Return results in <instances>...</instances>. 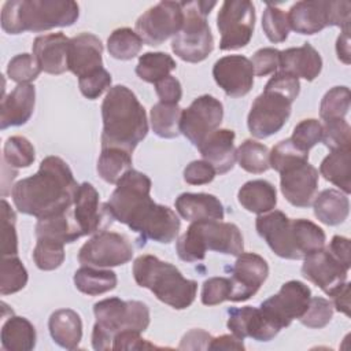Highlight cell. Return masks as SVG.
Instances as JSON below:
<instances>
[{"mask_svg": "<svg viewBox=\"0 0 351 351\" xmlns=\"http://www.w3.org/2000/svg\"><path fill=\"white\" fill-rule=\"evenodd\" d=\"M151 185L147 174L130 169L117 182L106 208L111 219L138 233L143 245L147 240L169 244L178 236L181 221L170 207L151 199Z\"/></svg>", "mask_w": 351, "mask_h": 351, "instance_id": "obj_1", "label": "cell"}, {"mask_svg": "<svg viewBox=\"0 0 351 351\" xmlns=\"http://www.w3.org/2000/svg\"><path fill=\"white\" fill-rule=\"evenodd\" d=\"M78 186L69 165L49 155L41 160L36 174L12 186L11 197L19 213L40 219L71 208Z\"/></svg>", "mask_w": 351, "mask_h": 351, "instance_id": "obj_2", "label": "cell"}, {"mask_svg": "<svg viewBox=\"0 0 351 351\" xmlns=\"http://www.w3.org/2000/svg\"><path fill=\"white\" fill-rule=\"evenodd\" d=\"M101 148L117 147L132 154L148 133L145 110L125 85L108 89L101 103Z\"/></svg>", "mask_w": 351, "mask_h": 351, "instance_id": "obj_3", "label": "cell"}, {"mask_svg": "<svg viewBox=\"0 0 351 351\" xmlns=\"http://www.w3.org/2000/svg\"><path fill=\"white\" fill-rule=\"evenodd\" d=\"M258 234L270 250L284 259H304L325 247V232L310 219H291L280 210L258 215L255 221Z\"/></svg>", "mask_w": 351, "mask_h": 351, "instance_id": "obj_4", "label": "cell"}, {"mask_svg": "<svg viewBox=\"0 0 351 351\" xmlns=\"http://www.w3.org/2000/svg\"><path fill=\"white\" fill-rule=\"evenodd\" d=\"M80 7L73 0H10L1 8V27L8 34L45 32L77 22Z\"/></svg>", "mask_w": 351, "mask_h": 351, "instance_id": "obj_5", "label": "cell"}, {"mask_svg": "<svg viewBox=\"0 0 351 351\" xmlns=\"http://www.w3.org/2000/svg\"><path fill=\"white\" fill-rule=\"evenodd\" d=\"M133 277L137 285L149 289L160 302L176 310L188 308L195 302L197 282L185 278L174 265L155 255L136 258Z\"/></svg>", "mask_w": 351, "mask_h": 351, "instance_id": "obj_6", "label": "cell"}, {"mask_svg": "<svg viewBox=\"0 0 351 351\" xmlns=\"http://www.w3.org/2000/svg\"><path fill=\"white\" fill-rule=\"evenodd\" d=\"M176 250L184 262L203 261L207 250L239 256L244 252V240L237 225L232 222L195 221L180 236Z\"/></svg>", "mask_w": 351, "mask_h": 351, "instance_id": "obj_7", "label": "cell"}, {"mask_svg": "<svg viewBox=\"0 0 351 351\" xmlns=\"http://www.w3.org/2000/svg\"><path fill=\"white\" fill-rule=\"evenodd\" d=\"M96 322L92 330L95 350H111L117 333L128 329L144 332L149 325V308L138 300L107 298L93 306Z\"/></svg>", "mask_w": 351, "mask_h": 351, "instance_id": "obj_8", "label": "cell"}, {"mask_svg": "<svg viewBox=\"0 0 351 351\" xmlns=\"http://www.w3.org/2000/svg\"><path fill=\"white\" fill-rule=\"evenodd\" d=\"M217 1H181L184 23L171 40L173 52L189 63L203 62L214 49V37L207 22V15Z\"/></svg>", "mask_w": 351, "mask_h": 351, "instance_id": "obj_9", "label": "cell"}, {"mask_svg": "<svg viewBox=\"0 0 351 351\" xmlns=\"http://www.w3.org/2000/svg\"><path fill=\"white\" fill-rule=\"evenodd\" d=\"M221 33L219 49L233 51L244 48L254 34L255 7L248 0H226L217 15Z\"/></svg>", "mask_w": 351, "mask_h": 351, "instance_id": "obj_10", "label": "cell"}, {"mask_svg": "<svg viewBox=\"0 0 351 351\" xmlns=\"http://www.w3.org/2000/svg\"><path fill=\"white\" fill-rule=\"evenodd\" d=\"M292 103L293 100L285 95L265 86L248 112L250 133L255 138H267L280 132L291 115Z\"/></svg>", "mask_w": 351, "mask_h": 351, "instance_id": "obj_11", "label": "cell"}, {"mask_svg": "<svg viewBox=\"0 0 351 351\" xmlns=\"http://www.w3.org/2000/svg\"><path fill=\"white\" fill-rule=\"evenodd\" d=\"M184 12L180 1H159L136 21V33L144 44L156 47L180 33Z\"/></svg>", "mask_w": 351, "mask_h": 351, "instance_id": "obj_12", "label": "cell"}, {"mask_svg": "<svg viewBox=\"0 0 351 351\" xmlns=\"http://www.w3.org/2000/svg\"><path fill=\"white\" fill-rule=\"evenodd\" d=\"M133 245L129 239L117 232L101 230L89 239L78 251L82 266L114 267L132 261Z\"/></svg>", "mask_w": 351, "mask_h": 351, "instance_id": "obj_13", "label": "cell"}, {"mask_svg": "<svg viewBox=\"0 0 351 351\" xmlns=\"http://www.w3.org/2000/svg\"><path fill=\"white\" fill-rule=\"evenodd\" d=\"M223 118L222 103L211 95L196 97L189 107L184 108L180 119V133H182L195 147L214 133Z\"/></svg>", "mask_w": 351, "mask_h": 351, "instance_id": "obj_14", "label": "cell"}, {"mask_svg": "<svg viewBox=\"0 0 351 351\" xmlns=\"http://www.w3.org/2000/svg\"><path fill=\"white\" fill-rule=\"evenodd\" d=\"M311 298V289L302 281L291 280L284 282L280 291L263 300L259 308L280 329L291 325L293 319H299L307 310Z\"/></svg>", "mask_w": 351, "mask_h": 351, "instance_id": "obj_15", "label": "cell"}, {"mask_svg": "<svg viewBox=\"0 0 351 351\" xmlns=\"http://www.w3.org/2000/svg\"><path fill=\"white\" fill-rule=\"evenodd\" d=\"M280 188L284 197L295 207L306 208L313 204L318 191V170L308 159L285 165L280 171Z\"/></svg>", "mask_w": 351, "mask_h": 351, "instance_id": "obj_16", "label": "cell"}, {"mask_svg": "<svg viewBox=\"0 0 351 351\" xmlns=\"http://www.w3.org/2000/svg\"><path fill=\"white\" fill-rule=\"evenodd\" d=\"M232 293L229 300L244 302L252 298L269 276L267 262L258 254L241 252L230 269Z\"/></svg>", "mask_w": 351, "mask_h": 351, "instance_id": "obj_17", "label": "cell"}, {"mask_svg": "<svg viewBox=\"0 0 351 351\" xmlns=\"http://www.w3.org/2000/svg\"><path fill=\"white\" fill-rule=\"evenodd\" d=\"M254 67L243 55H228L219 58L213 67L217 85L230 97L245 96L254 85Z\"/></svg>", "mask_w": 351, "mask_h": 351, "instance_id": "obj_18", "label": "cell"}, {"mask_svg": "<svg viewBox=\"0 0 351 351\" xmlns=\"http://www.w3.org/2000/svg\"><path fill=\"white\" fill-rule=\"evenodd\" d=\"M303 261V277L322 289L328 296L347 281L348 269L344 267L325 247L307 255Z\"/></svg>", "mask_w": 351, "mask_h": 351, "instance_id": "obj_19", "label": "cell"}, {"mask_svg": "<svg viewBox=\"0 0 351 351\" xmlns=\"http://www.w3.org/2000/svg\"><path fill=\"white\" fill-rule=\"evenodd\" d=\"M228 315L226 325L239 339L251 337L256 341H270L281 330L259 307H230Z\"/></svg>", "mask_w": 351, "mask_h": 351, "instance_id": "obj_20", "label": "cell"}, {"mask_svg": "<svg viewBox=\"0 0 351 351\" xmlns=\"http://www.w3.org/2000/svg\"><path fill=\"white\" fill-rule=\"evenodd\" d=\"M73 206V218L82 236L93 234L107 223L106 219L111 221L106 204L100 206L99 192L90 182L80 184Z\"/></svg>", "mask_w": 351, "mask_h": 351, "instance_id": "obj_21", "label": "cell"}, {"mask_svg": "<svg viewBox=\"0 0 351 351\" xmlns=\"http://www.w3.org/2000/svg\"><path fill=\"white\" fill-rule=\"evenodd\" d=\"M103 44L92 33H80L70 38L67 66L78 78L86 77L103 69Z\"/></svg>", "mask_w": 351, "mask_h": 351, "instance_id": "obj_22", "label": "cell"}, {"mask_svg": "<svg viewBox=\"0 0 351 351\" xmlns=\"http://www.w3.org/2000/svg\"><path fill=\"white\" fill-rule=\"evenodd\" d=\"M287 15L292 30L299 34H315L330 23V0L298 1Z\"/></svg>", "mask_w": 351, "mask_h": 351, "instance_id": "obj_23", "label": "cell"}, {"mask_svg": "<svg viewBox=\"0 0 351 351\" xmlns=\"http://www.w3.org/2000/svg\"><path fill=\"white\" fill-rule=\"evenodd\" d=\"M70 38L63 33H51L38 36L33 41V56L41 71L59 75L69 70L67 53Z\"/></svg>", "mask_w": 351, "mask_h": 351, "instance_id": "obj_24", "label": "cell"}, {"mask_svg": "<svg viewBox=\"0 0 351 351\" xmlns=\"http://www.w3.org/2000/svg\"><path fill=\"white\" fill-rule=\"evenodd\" d=\"M36 89L32 84H18L7 96H3L0 106V128L25 125L34 110Z\"/></svg>", "mask_w": 351, "mask_h": 351, "instance_id": "obj_25", "label": "cell"}, {"mask_svg": "<svg viewBox=\"0 0 351 351\" xmlns=\"http://www.w3.org/2000/svg\"><path fill=\"white\" fill-rule=\"evenodd\" d=\"M234 137L230 129H217L199 147L203 160L208 162L218 174L230 171L236 163Z\"/></svg>", "mask_w": 351, "mask_h": 351, "instance_id": "obj_26", "label": "cell"}, {"mask_svg": "<svg viewBox=\"0 0 351 351\" xmlns=\"http://www.w3.org/2000/svg\"><path fill=\"white\" fill-rule=\"evenodd\" d=\"M278 70L289 73L296 78L314 81L322 70V58L311 44L304 43L302 47L281 51Z\"/></svg>", "mask_w": 351, "mask_h": 351, "instance_id": "obj_27", "label": "cell"}, {"mask_svg": "<svg viewBox=\"0 0 351 351\" xmlns=\"http://www.w3.org/2000/svg\"><path fill=\"white\" fill-rule=\"evenodd\" d=\"M176 210L181 218L195 222V221H222L223 219V206L219 199L211 193H181L176 202Z\"/></svg>", "mask_w": 351, "mask_h": 351, "instance_id": "obj_28", "label": "cell"}, {"mask_svg": "<svg viewBox=\"0 0 351 351\" xmlns=\"http://www.w3.org/2000/svg\"><path fill=\"white\" fill-rule=\"evenodd\" d=\"M48 329L52 340L66 350H75L82 339L81 317L71 308L53 311L48 321Z\"/></svg>", "mask_w": 351, "mask_h": 351, "instance_id": "obj_29", "label": "cell"}, {"mask_svg": "<svg viewBox=\"0 0 351 351\" xmlns=\"http://www.w3.org/2000/svg\"><path fill=\"white\" fill-rule=\"evenodd\" d=\"M237 200L247 211L261 215L274 210L277 204V191L276 186L266 180H251L239 189Z\"/></svg>", "mask_w": 351, "mask_h": 351, "instance_id": "obj_30", "label": "cell"}, {"mask_svg": "<svg viewBox=\"0 0 351 351\" xmlns=\"http://www.w3.org/2000/svg\"><path fill=\"white\" fill-rule=\"evenodd\" d=\"M314 215L325 225L336 226L343 223L350 213V200L344 192L324 189L313 202Z\"/></svg>", "mask_w": 351, "mask_h": 351, "instance_id": "obj_31", "label": "cell"}, {"mask_svg": "<svg viewBox=\"0 0 351 351\" xmlns=\"http://www.w3.org/2000/svg\"><path fill=\"white\" fill-rule=\"evenodd\" d=\"M36 237L56 240L63 244H70L82 237L80 228L73 218V210L40 218L36 223Z\"/></svg>", "mask_w": 351, "mask_h": 351, "instance_id": "obj_32", "label": "cell"}, {"mask_svg": "<svg viewBox=\"0 0 351 351\" xmlns=\"http://www.w3.org/2000/svg\"><path fill=\"white\" fill-rule=\"evenodd\" d=\"M1 347L5 351H30L36 346V329L33 324L18 315H10L1 326Z\"/></svg>", "mask_w": 351, "mask_h": 351, "instance_id": "obj_33", "label": "cell"}, {"mask_svg": "<svg viewBox=\"0 0 351 351\" xmlns=\"http://www.w3.org/2000/svg\"><path fill=\"white\" fill-rule=\"evenodd\" d=\"M319 173L333 185L339 186L346 195L351 191V148L333 149L319 165Z\"/></svg>", "mask_w": 351, "mask_h": 351, "instance_id": "obj_34", "label": "cell"}, {"mask_svg": "<svg viewBox=\"0 0 351 351\" xmlns=\"http://www.w3.org/2000/svg\"><path fill=\"white\" fill-rule=\"evenodd\" d=\"M74 285L75 288L89 296L103 295L106 292L112 291L118 278L117 274L110 269L93 267V266H82L74 273Z\"/></svg>", "mask_w": 351, "mask_h": 351, "instance_id": "obj_35", "label": "cell"}, {"mask_svg": "<svg viewBox=\"0 0 351 351\" xmlns=\"http://www.w3.org/2000/svg\"><path fill=\"white\" fill-rule=\"evenodd\" d=\"M97 173L108 184H117L132 169V154L117 147L101 148Z\"/></svg>", "mask_w": 351, "mask_h": 351, "instance_id": "obj_36", "label": "cell"}, {"mask_svg": "<svg viewBox=\"0 0 351 351\" xmlns=\"http://www.w3.org/2000/svg\"><path fill=\"white\" fill-rule=\"evenodd\" d=\"M182 108L178 104L156 103L151 108L149 121L154 133L162 138H174L180 134Z\"/></svg>", "mask_w": 351, "mask_h": 351, "instance_id": "obj_37", "label": "cell"}, {"mask_svg": "<svg viewBox=\"0 0 351 351\" xmlns=\"http://www.w3.org/2000/svg\"><path fill=\"white\" fill-rule=\"evenodd\" d=\"M177 67L176 60L166 52H145L138 58L136 74L145 82L155 84L156 81L170 75Z\"/></svg>", "mask_w": 351, "mask_h": 351, "instance_id": "obj_38", "label": "cell"}, {"mask_svg": "<svg viewBox=\"0 0 351 351\" xmlns=\"http://www.w3.org/2000/svg\"><path fill=\"white\" fill-rule=\"evenodd\" d=\"M269 148L256 140L247 138L236 149V160L240 167L252 174H261L270 169Z\"/></svg>", "mask_w": 351, "mask_h": 351, "instance_id": "obj_39", "label": "cell"}, {"mask_svg": "<svg viewBox=\"0 0 351 351\" xmlns=\"http://www.w3.org/2000/svg\"><path fill=\"white\" fill-rule=\"evenodd\" d=\"M143 44V40L134 30L130 27H119L107 38V51L114 59L130 60L140 53Z\"/></svg>", "mask_w": 351, "mask_h": 351, "instance_id": "obj_40", "label": "cell"}, {"mask_svg": "<svg viewBox=\"0 0 351 351\" xmlns=\"http://www.w3.org/2000/svg\"><path fill=\"white\" fill-rule=\"evenodd\" d=\"M27 284V270L18 256H3L0 266V293H15Z\"/></svg>", "mask_w": 351, "mask_h": 351, "instance_id": "obj_41", "label": "cell"}, {"mask_svg": "<svg viewBox=\"0 0 351 351\" xmlns=\"http://www.w3.org/2000/svg\"><path fill=\"white\" fill-rule=\"evenodd\" d=\"M350 110V89L347 86H335L329 89L319 106V117L324 122L344 119Z\"/></svg>", "mask_w": 351, "mask_h": 351, "instance_id": "obj_42", "label": "cell"}, {"mask_svg": "<svg viewBox=\"0 0 351 351\" xmlns=\"http://www.w3.org/2000/svg\"><path fill=\"white\" fill-rule=\"evenodd\" d=\"M33 144L23 136L8 137L3 148V162L10 167H29L34 162Z\"/></svg>", "mask_w": 351, "mask_h": 351, "instance_id": "obj_43", "label": "cell"}, {"mask_svg": "<svg viewBox=\"0 0 351 351\" xmlns=\"http://www.w3.org/2000/svg\"><path fill=\"white\" fill-rule=\"evenodd\" d=\"M33 261L40 270H55L64 261V244L49 239H37Z\"/></svg>", "mask_w": 351, "mask_h": 351, "instance_id": "obj_44", "label": "cell"}, {"mask_svg": "<svg viewBox=\"0 0 351 351\" xmlns=\"http://www.w3.org/2000/svg\"><path fill=\"white\" fill-rule=\"evenodd\" d=\"M262 29L269 41L274 44L285 41L291 30L287 12L273 4H266L262 15Z\"/></svg>", "mask_w": 351, "mask_h": 351, "instance_id": "obj_45", "label": "cell"}, {"mask_svg": "<svg viewBox=\"0 0 351 351\" xmlns=\"http://www.w3.org/2000/svg\"><path fill=\"white\" fill-rule=\"evenodd\" d=\"M333 317V304L330 300L325 298H310L307 310L299 318L300 324L311 329H322L325 328Z\"/></svg>", "mask_w": 351, "mask_h": 351, "instance_id": "obj_46", "label": "cell"}, {"mask_svg": "<svg viewBox=\"0 0 351 351\" xmlns=\"http://www.w3.org/2000/svg\"><path fill=\"white\" fill-rule=\"evenodd\" d=\"M40 73H41V69L36 58L29 53L15 55L8 62V66H7V74L10 80L18 84H30L38 77Z\"/></svg>", "mask_w": 351, "mask_h": 351, "instance_id": "obj_47", "label": "cell"}, {"mask_svg": "<svg viewBox=\"0 0 351 351\" xmlns=\"http://www.w3.org/2000/svg\"><path fill=\"white\" fill-rule=\"evenodd\" d=\"M16 215L8 202L1 199V254L3 256L18 255V237L15 230Z\"/></svg>", "mask_w": 351, "mask_h": 351, "instance_id": "obj_48", "label": "cell"}, {"mask_svg": "<svg viewBox=\"0 0 351 351\" xmlns=\"http://www.w3.org/2000/svg\"><path fill=\"white\" fill-rule=\"evenodd\" d=\"M322 137V123L318 119L310 118L300 121L295 129L292 136L289 137L292 143L302 151L308 152L313 147H315Z\"/></svg>", "mask_w": 351, "mask_h": 351, "instance_id": "obj_49", "label": "cell"}, {"mask_svg": "<svg viewBox=\"0 0 351 351\" xmlns=\"http://www.w3.org/2000/svg\"><path fill=\"white\" fill-rule=\"evenodd\" d=\"M321 141L330 149L350 148L351 128L346 119L326 121L322 125Z\"/></svg>", "mask_w": 351, "mask_h": 351, "instance_id": "obj_50", "label": "cell"}, {"mask_svg": "<svg viewBox=\"0 0 351 351\" xmlns=\"http://www.w3.org/2000/svg\"><path fill=\"white\" fill-rule=\"evenodd\" d=\"M232 293V281L228 277H211L202 285V303L204 306H217L229 300Z\"/></svg>", "mask_w": 351, "mask_h": 351, "instance_id": "obj_51", "label": "cell"}, {"mask_svg": "<svg viewBox=\"0 0 351 351\" xmlns=\"http://www.w3.org/2000/svg\"><path fill=\"white\" fill-rule=\"evenodd\" d=\"M298 159H308V152H304L299 149L291 138H285L276 144L270 154H269V162L270 167L274 169L277 173L288 163L298 160Z\"/></svg>", "mask_w": 351, "mask_h": 351, "instance_id": "obj_52", "label": "cell"}, {"mask_svg": "<svg viewBox=\"0 0 351 351\" xmlns=\"http://www.w3.org/2000/svg\"><path fill=\"white\" fill-rule=\"evenodd\" d=\"M111 74L103 67L86 77L78 78V86L81 93L89 99L95 100L97 99L107 88H111Z\"/></svg>", "mask_w": 351, "mask_h": 351, "instance_id": "obj_53", "label": "cell"}, {"mask_svg": "<svg viewBox=\"0 0 351 351\" xmlns=\"http://www.w3.org/2000/svg\"><path fill=\"white\" fill-rule=\"evenodd\" d=\"M280 55L281 51L276 48L266 47L258 49L251 59L255 75L266 77L269 74H274L280 69Z\"/></svg>", "mask_w": 351, "mask_h": 351, "instance_id": "obj_54", "label": "cell"}, {"mask_svg": "<svg viewBox=\"0 0 351 351\" xmlns=\"http://www.w3.org/2000/svg\"><path fill=\"white\" fill-rule=\"evenodd\" d=\"M265 86L271 88V89L285 95L287 97H289L293 101H295V99L298 97V95L300 92L299 78H296L295 75H292L289 73H285L282 70H277L273 74V77H270V80L266 82Z\"/></svg>", "mask_w": 351, "mask_h": 351, "instance_id": "obj_55", "label": "cell"}, {"mask_svg": "<svg viewBox=\"0 0 351 351\" xmlns=\"http://www.w3.org/2000/svg\"><path fill=\"white\" fill-rule=\"evenodd\" d=\"M217 171L206 160H193L184 169V180L191 185H204L214 180Z\"/></svg>", "mask_w": 351, "mask_h": 351, "instance_id": "obj_56", "label": "cell"}, {"mask_svg": "<svg viewBox=\"0 0 351 351\" xmlns=\"http://www.w3.org/2000/svg\"><path fill=\"white\" fill-rule=\"evenodd\" d=\"M141 332L128 329L117 333L112 339L111 350H145V348H159L155 344L140 336Z\"/></svg>", "mask_w": 351, "mask_h": 351, "instance_id": "obj_57", "label": "cell"}, {"mask_svg": "<svg viewBox=\"0 0 351 351\" xmlns=\"http://www.w3.org/2000/svg\"><path fill=\"white\" fill-rule=\"evenodd\" d=\"M155 90L162 103L167 104H178L182 97V88L180 81L173 77L167 75L155 82Z\"/></svg>", "mask_w": 351, "mask_h": 351, "instance_id": "obj_58", "label": "cell"}, {"mask_svg": "<svg viewBox=\"0 0 351 351\" xmlns=\"http://www.w3.org/2000/svg\"><path fill=\"white\" fill-rule=\"evenodd\" d=\"M213 336L203 329H192L186 332L178 346L180 350H208Z\"/></svg>", "mask_w": 351, "mask_h": 351, "instance_id": "obj_59", "label": "cell"}, {"mask_svg": "<svg viewBox=\"0 0 351 351\" xmlns=\"http://www.w3.org/2000/svg\"><path fill=\"white\" fill-rule=\"evenodd\" d=\"M328 251L344 266L350 270L351 267V252H350V240L343 236H333L329 245L326 247Z\"/></svg>", "mask_w": 351, "mask_h": 351, "instance_id": "obj_60", "label": "cell"}, {"mask_svg": "<svg viewBox=\"0 0 351 351\" xmlns=\"http://www.w3.org/2000/svg\"><path fill=\"white\" fill-rule=\"evenodd\" d=\"M333 307L346 315H350V282H344L341 287H339L336 291H333L330 295Z\"/></svg>", "mask_w": 351, "mask_h": 351, "instance_id": "obj_61", "label": "cell"}, {"mask_svg": "<svg viewBox=\"0 0 351 351\" xmlns=\"http://www.w3.org/2000/svg\"><path fill=\"white\" fill-rule=\"evenodd\" d=\"M245 346L243 343V339L236 337L232 335H222L219 337H213L208 350H244Z\"/></svg>", "mask_w": 351, "mask_h": 351, "instance_id": "obj_62", "label": "cell"}, {"mask_svg": "<svg viewBox=\"0 0 351 351\" xmlns=\"http://www.w3.org/2000/svg\"><path fill=\"white\" fill-rule=\"evenodd\" d=\"M336 53L339 60L344 64H350V29L343 30L336 41Z\"/></svg>", "mask_w": 351, "mask_h": 351, "instance_id": "obj_63", "label": "cell"}]
</instances>
